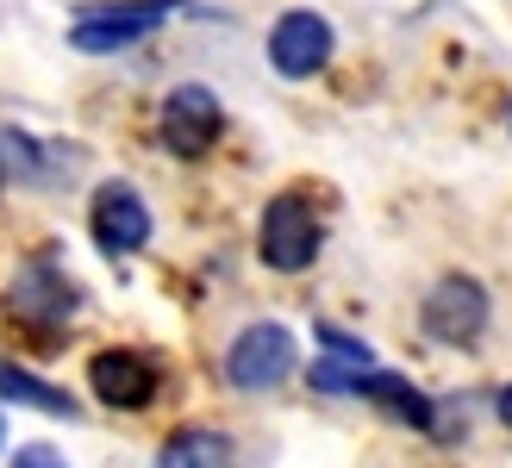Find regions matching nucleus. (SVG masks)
<instances>
[{
	"instance_id": "nucleus-14",
	"label": "nucleus",
	"mask_w": 512,
	"mask_h": 468,
	"mask_svg": "<svg viewBox=\"0 0 512 468\" xmlns=\"http://www.w3.org/2000/svg\"><path fill=\"white\" fill-rule=\"evenodd\" d=\"M494 412H500V425L512 431V387H500V400H494Z\"/></svg>"
},
{
	"instance_id": "nucleus-3",
	"label": "nucleus",
	"mask_w": 512,
	"mask_h": 468,
	"mask_svg": "<svg viewBox=\"0 0 512 468\" xmlns=\"http://www.w3.org/2000/svg\"><path fill=\"white\" fill-rule=\"evenodd\" d=\"M419 325H425L431 344H450V350L475 344V337L488 331V288H481V281H469V275H444L438 288L425 294Z\"/></svg>"
},
{
	"instance_id": "nucleus-5",
	"label": "nucleus",
	"mask_w": 512,
	"mask_h": 468,
	"mask_svg": "<svg viewBox=\"0 0 512 468\" xmlns=\"http://www.w3.org/2000/svg\"><path fill=\"white\" fill-rule=\"evenodd\" d=\"M331 19L313 13V7H294V13H281L275 19V32H269V63L281 75H294V82H306V75H319L331 63Z\"/></svg>"
},
{
	"instance_id": "nucleus-4",
	"label": "nucleus",
	"mask_w": 512,
	"mask_h": 468,
	"mask_svg": "<svg viewBox=\"0 0 512 468\" xmlns=\"http://www.w3.org/2000/svg\"><path fill=\"white\" fill-rule=\"evenodd\" d=\"M175 13V0H138V7H94L69 25V44L75 50H88V57H107V50H125V44H138L150 38L157 25Z\"/></svg>"
},
{
	"instance_id": "nucleus-7",
	"label": "nucleus",
	"mask_w": 512,
	"mask_h": 468,
	"mask_svg": "<svg viewBox=\"0 0 512 468\" xmlns=\"http://www.w3.org/2000/svg\"><path fill=\"white\" fill-rule=\"evenodd\" d=\"M88 225H94V244L107 256H138L150 244V206H144L138 188H125V181H107V188L94 194Z\"/></svg>"
},
{
	"instance_id": "nucleus-9",
	"label": "nucleus",
	"mask_w": 512,
	"mask_h": 468,
	"mask_svg": "<svg viewBox=\"0 0 512 468\" xmlns=\"http://www.w3.org/2000/svg\"><path fill=\"white\" fill-rule=\"evenodd\" d=\"M7 306L19 312L25 325H63L75 306H82V294H75V281L63 269H50V263H32L19 281H13V294Z\"/></svg>"
},
{
	"instance_id": "nucleus-13",
	"label": "nucleus",
	"mask_w": 512,
	"mask_h": 468,
	"mask_svg": "<svg viewBox=\"0 0 512 468\" xmlns=\"http://www.w3.org/2000/svg\"><path fill=\"white\" fill-rule=\"evenodd\" d=\"M7 468H69V462H63L57 450H50V444H25V450L7 462Z\"/></svg>"
},
{
	"instance_id": "nucleus-6",
	"label": "nucleus",
	"mask_w": 512,
	"mask_h": 468,
	"mask_svg": "<svg viewBox=\"0 0 512 468\" xmlns=\"http://www.w3.org/2000/svg\"><path fill=\"white\" fill-rule=\"evenodd\" d=\"M219 125H225L219 94H213V88H200V82H182V88L163 100L157 132H163V144H169L175 156H207L213 138H219Z\"/></svg>"
},
{
	"instance_id": "nucleus-17",
	"label": "nucleus",
	"mask_w": 512,
	"mask_h": 468,
	"mask_svg": "<svg viewBox=\"0 0 512 468\" xmlns=\"http://www.w3.org/2000/svg\"><path fill=\"white\" fill-rule=\"evenodd\" d=\"M506 125H512V113H506Z\"/></svg>"
},
{
	"instance_id": "nucleus-16",
	"label": "nucleus",
	"mask_w": 512,
	"mask_h": 468,
	"mask_svg": "<svg viewBox=\"0 0 512 468\" xmlns=\"http://www.w3.org/2000/svg\"><path fill=\"white\" fill-rule=\"evenodd\" d=\"M0 444H7V419H0Z\"/></svg>"
},
{
	"instance_id": "nucleus-11",
	"label": "nucleus",
	"mask_w": 512,
	"mask_h": 468,
	"mask_svg": "<svg viewBox=\"0 0 512 468\" xmlns=\"http://www.w3.org/2000/svg\"><path fill=\"white\" fill-rule=\"evenodd\" d=\"M157 468H232V444L219 431H175L157 450Z\"/></svg>"
},
{
	"instance_id": "nucleus-15",
	"label": "nucleus",
	"mask_w": 512,
	"mask_h": 468,
	"mask_svg": "<svg viewBox=\"0 0 512 468\" xmlns=\"http://www.w3.org/2000/svg\"><path fill=\"white\" fill-rule=\"evenodd\" d=\"M0 181H7V150H0Z\"/></svg>"
},
{
	"instance_id": "nucleus-1",
	"label": "nucleus",
	"mask_w": 512,
	"mask_h": 468,
	"mask_svg": "<svg viewBox=\"0 0 512 468\" xmlns=\"http://www.w3.org/2000/svg\"><path fill=\"white\" fill-rule=\"evenodd\" d=\"M319 244H325V225L313 213L306 194H275L263 206V231H256V250L275 275H300L319 263Z\"/></svg>"
},
{
	"instance_id": "nucleus-12",
	"label": "nucleus",
	"mask_w": 512,
	"mask_h": 468,
	"mask_svg": "<svg viewBox=\"0 0 512 468\" xmlns=\"http://www.w3.org/2000/svg\"><path fill=\"white\" fill-rule=\"evenodd\" d=\"M319 344L331 350V362H338V369H375L369 344H356V337H350V331H338V325H319Z\"/></svg>"
},
{
	"instance_id": "nucleus-2",
	"label": "nucleus",
	"mask_w": 512,
	"mask_h": 468,
	"mask_svg": "<svg viewBox=\"0 0 512 468\" xmlns=\"http://www.w3.org/2000/svg\"><path fill=\"white\" fill-rule=\"evenodd\" d=\"M225 375H232V387H244V394H269V387H281L294 375V331L288 325H244L238 344L225 350Z\"/></svg>"
},
{
	"instance_id": "nucleus-10",
	"label": "nucleus",
	"mask_w": 512,
	"mask_h": 468,
	"mask_svg": "<svg viewBox=\"0 0 512 468\" xmlns=\"http://www.w3.org/2000/svg\"><path fill=\"white\" fill-rule=\"evenodd\" d=\"M0 400H13V406H38V412H50V419H75V400L63 394V387L38 381L32 369H19V362H0Z\"/></svg>"
},
{
	"instance_id": "nucleus-8",
	"label": "nucleus",
	"mask_w": 512,
	"mask_h": 468,
	"mask_svg": "<svg viewBox=\"0 0 512 468\" xmlns=\"http://www.w3.org/2000/svg\"><path fill=\"white\" fill-rule=\"evenodd\" d=\"M88 387L107 406L138 412V406H150V394H157V362L138 356V350H100L88 362Z\"/></svg>"
}]
</instances>
